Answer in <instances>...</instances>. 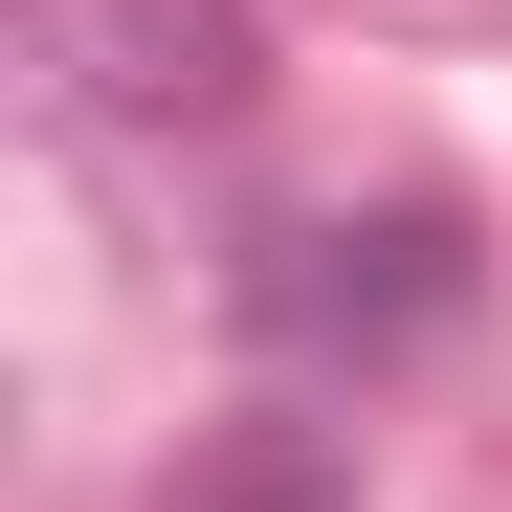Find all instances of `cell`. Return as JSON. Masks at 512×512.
I'll list each match as a JSON object with an SVG mask.
<instances>
[{"instance_id":"cell-1","label":"cell","mask_w":512,"mask_h":512,"mask_svg":"<svg viewBox=\"0 0 512 512\" xmlns=\"http://www.w3.org/2000/svg\"><path fill=\"white\" fill-rule=\"evenodd\" d=\"M446 290H468V245L423 201L401 223H268V245H245V312H268L290 357H379V334H423Z\"/></svg>"},{"instance_id":"cell-2","label":"cell","mask_w":512,"mask_h":512,"mask_svg":"<svg viewBox=\"0 0 512 512\" xmlns=\"http://www.w3.org/2000/svg\"><path fill=\"white\" fill-rule=\"evenodd\" d=\"M67 67H90V112L134 134H223L245 90H268V45H245V0H45Z\"/></svg>"}]
</instances>
